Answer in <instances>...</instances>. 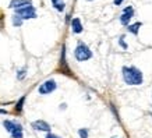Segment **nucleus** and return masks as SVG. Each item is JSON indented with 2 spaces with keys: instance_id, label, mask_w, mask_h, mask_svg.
Masks as SVG:
<instances>
[{
  "instance_id": "423d86ee",
  "label": "nucleus",
  "mask_w": 152,
  "mask_h": 138,
  "mask_svg": "<svg viewBox=\"0 0 152 138\" xmlns=\"http://www.w3.org/2000/svg\"><path fill=\"white\" fill-rule=\"evenodd\" d=\"M31 127H32L34 130H37V131H46V133L50 131V126H49V123H46L45 120L32 121V123H31Z\"/></svg>"
},
{
  "instance_id": "0eeeda50",
  "label": "nucleus",
  "mask_w": 152,
  "mask_h": 138,
  "mask_svg": "<svg viewBox=\"0 0 152 138\" xmlns=\"http://www.w3.org/2000/svg\"><path fill=\"white\" fill-rule=\"evenodd\" d=\"M27 6H32V1L31 0H11L9 7L14 10H18L23 9V7H27Z\"/></svg>"
},
{
  "instance_id": "dca6fc26",
  "label": "nucleus",
  "mask_w": 152,
  "mask_h": 138,
  "mask_svg": "<svg viewBox=\"0 0 152 138\" xmlns=\"http://www.w3.org/2000/svg\"><path fill=\"white\" fill-rule=\"evenodd\" d=\"M25 75H27V69H25V67L17 71V78H18L20 81H21V80H24V78H25Z\"/></svg>"
},
{
  "instance_id": "f257e3e1",
  "label": "nucleus",
  "mask_w": 152,
  "mask_h": 138,
  "mask_svg": "<svg viewBox=\"0 0 152 138\" xmlns=\"http://www.w3.org/2000/svg\"><path fill=\"white\" fill-rule=\"evenodd\" d=\"M121 71H123V78H124L126 84H129V85H141L142 84V73L137 67L124 66Z\"/></svg>"
},
{
  "instance_id": "2eb2a0df",
  "label": "nucleus",
  "mask_w": 152,
  "mask_h": 138,
  "mask_svg": "<svg viewBox=\"0 0 152 138\" xmlns=\"http://www.w3.org/2000/svg\"><path fill=\"white\" fill-rule=\"evenodd\" d=\"M21 24H23V18L18 17L17 14H14L13 15V25L14 27H21Z\"/></svg>"
},
{
  "instance_id": "6e6552de",
  "label": "nucleus",
  "mask_w": 152,
  "mask_h": 138,
  "mask_svg": "<svg viewBox=\"0 0 152 138\" xmlns=\"http://www.w3.org/2000/svg\"><path fill=\"white\" fill-rule=\"evenodd\" d=\"M60 70H61V71H64V74H67V75H73V74H71V71H70V69H69V66H67V63H66V46H63V47H61Z\"/></svg>"
},
{
  "instance_id": "9b49d317",
  "label": "nucleus",
  "mask_w": 152,
  "mask_h": 138,
  "mask_svg": "<svg viewBox=\"0 0 152 138\" xmlns=\"http://www.w3.org/2000/svg\"><path fill=\"white\" fill-rule=\"evenodd\" d=\"M24 103H25V95H24V96H21V98H20V99H18V102L15 103V112H17V113H21V112H23Z\"/></svg>"
},
{
  "instance_id": "f3484780",
  "label": "nucleus",
  "mask_w": 152,
  "mask_h": 138,
  "mask_svg": "<svg viewBox=\"0 0 152 138\" xmlns=\"http://www.w3.org/2000/svg\"><path fill=\"white\" fill-rule=\"evenodd\" d=\"M78 135L81 138H88V129H80L78 130Z\"/></svg>"
},
{
  "instance_id": "f8f14e48",
  "label": "nucleus",
  "mask_w": 152,
  "mask_h": 138,
  "mask_svg": "<svg viewBox=\"0 0 152 138\" xmlns=\"http://www.w3.org/2000/svg\"><path fill=\"white\" fill-rule=\"evenodd\" d=\"M141 25H142L141 23H135V24H133V25H129V28H127V29H129L131 34L137 35V34H138V31H140V28H141Z\"/></svg>"
},
{
  "instance_id": "7ed1b4c3",
  "label": "nucleus",
  "mask_w": 152,
  "mask_h": 138,
  "mask_svg": "<svg viewBox=\"0 0 152 138\" xmlns=\"http://www.w3.org/2000/svg\"><path fill=\"white\" fill-rule=\"evenodd\" d=\"M15 14L21 17L24 20H31V18H35L37 17V11L34 9V6H27V7H23V9H18L15 10Z\"/></svg>"
},
{
  "instance_id": "1a4fd4ad",
  "label": "nucleus",
  "mask_w": 152,
  "mask_h": 138,
  "mask_svg": "<svg viewBox=\"0 0 152 138\" xmlns=\"http://www.w3.org/2000/svg\"><path fill=\"white\" fill-rule=\"evenodd\" d=\"M11 137L13 138H23V126L20 124V123H17L15 121V124H14V129L11 130Z\"/></svg>"
},
{
  "instance_id": "9d476101",
  "label": "nucleus",
  "mask_w": 152,
  "mask_h": 138,
  "mask_svg": "<svg viewBox=\"0 0 152 138\" xmlns=\"http://www.w3.org/2000/svg\"><path fill=\"white\" fill-rule=\"evenodd\" d=\"M71 28H73L74 34H81L83 32V24H81L80 18H73V21H71Z\"/></svg>"
},
{
  "instance_id": "393cba45",
  "label": "nucleus",
  "mask_w": 152,
  "mask_h": 138,
  "mask_svg": "<svg viewBox=\"0 0 152 138\" xmlns=\"http://www.w3.org/2000/svg\"><path fill=\"white\" fill-rule=\"evenodd\" d=\"M151 116H152V113H151Z\"/></svg>"
},
{
  "instance_id": "5701e85b",
  "label": "nucleus",
  "mask_w": 152,
  "mask_h": 138,
  "mask_svg": "<svg viewBox=\"0 0 152 138\" xmlns=\"http://www.w3.org/2000/svg\"><path fill=\"white\" fill-rule=\"evenodd\" d=\"M88 1H92V0H88Z\"/></svg>"
},
{
  "instance_id": "a211bd4d",
  "label": "nucleus",
  "mask_w": 152,
  "mask_h": 138,
  "mask_svg": "<svg viewBox=\"0 0 152 138\" xmlns=\"http://www.w3.org/2000/svg\"><path fill=\"white\" fill-rule=\"evenodd\" d=\"M119 43H120V46H121L123 49H127V47H129V46H127V43L124 42V37L120 38V39H119Z\"/></svg>"
},
{
  "instance_id": "6ab92c4d",
  "label": "nucleus",
  "mask_w": 152,
  "mask_h": 138,
  "mask_svg": "<svg viewBox=\"0 0 152 138\" xmlns=\"http://www.w3.org/2000/svg\"><path fill=\"white\" fill-rule=\"evenodd\" d=\"M46 138H60V137H57V135H55V134H52V133H49L46 135Z\"/></svg>"
},
{
  "instance_id": "4468645a",
  "label": "nucleus",
  "mask_w": 152,
  "mask_h": 138,
  "mask_svg": "<svg viewBox=\"0 0 152 138\" xmlns=\"http://www.w3.org/2000/svg\"><path fill=\"white\" fill-rule=\"evenodd\" d=\"M14 124H15V121H13V120H4L3 121V126H4V129L9 131V133H11V130L14 129Z\"/></svg>"
},
{
  "instance_id": "20e7f679",
  "label": "nucleus",
  "mask_w": 152,
  "mask_h": 138,
  "mask_svg": "<svg viewBox=\"0 0 152 138\" xmlns=\"http://www.w3.org/2000/svg\"><path fill=\"white\" fill-rule=\"evenodd\" d=\"M57 88V84H56L55 80H48L43 84H41V87L38 88V91L41 95H48V93H52Z\"/></svg>"
},
{
  "instance_id": "aec40b11",
  "label": "nucleus",
  "mask_w": 152,
  "mask_h": 138,
  "mask_svg": "<svg viewBox=\"0 0 152 138\" xmlns=\"http://www.w3.org/2000/svg\"><path fill=\"white\" fill-rule=\"evenodd\" d=\"M113 3H115V6H120L121 3H123V0H115Z\"/></svg>"
},
{
  "instance_id": "f03ea898",
  "label": "nucleus",
  "mask_w": 152,
  "mask_h": 138,
  "mask_svg": "<svg viewBox=\"0 0 152 138\" xmlns=\"http://www.w3.org/2000/svg\"><path fill=\"white\" fill-rule=\"evenodd\" d=\"M74 56H75V59L78 61H85V60L92 57V52L84 42H78V45H77L75 50H74Z\"/></svg>"
},
{
  "instance_id": "412c9836",
  "label": "nucleus",
  "mask_w": 152,
  "mask_h": 138,
  "mask_svg": "<svg viewBox=\"0 0 152 138\" xmlns=\"http://www.w3.org/2000/svg\"><path fill=\"white\" fill-rule=\"evenodd\" d=\"M0 115H7V110L6 109H0Z\"/></svg>"
},
{
  "instance_id": "ddd939ff",
  "label": "nucleus",
  "mask_w": 152,
  "mask_h": 138,
  "mask_svg": "<svg viewBox=\"0 0 152 138\" xmlns=\"http://www.w3.org/2000/svg\"><path fill=\"white\" fill-rule=\"evenodd\" d=\"M52 3H53V6H55V9L57 11H63L66 7L64 1H61V0H52Z\"/></svg>"
},
{
  "instance_id": "39448f33",
  "label": "nucleus",
  "mask_w": 152,
  "mask_h": 138,
  "mask_svg": "<svg viewBox=\"0 0 152 138\" xmlns=\"http://www.w3.org/2000/svg\"><path fill=\"white\" fill-rule=\"evenodd\" d=\"M134 15V9L131 7V6H129V7H126L124 11H123V14H121V17H120V23L123 24V25H129L130 20L133 18Z\"/></svg>"
},
{
  "instance_id": "b1692460",
  "label": "nucleus",
  "mask_w": 152,
  "mask_h": 138,
  "mask_svg": "<svg viewBox=\"0 0 152 138\" xmlns=\"http://www.w3.org/2000/svg\"><path fill=\"white\" fill-rule=\"evenodd\" d=\"M113 138H116V137H113Z\"/></svg>"
},
{
  "instance_id": "4be33fe9",
  "label": "nucleus",
  "mask_w": 152,
  "mask_h": 138,
  "mask_svg": "<svg viewBox=\"0 0 152 138\" xmlns=\"http://www.w3.org/2000/svg\"><path fill=\"white\" fill-rule=\"evenodd\" d=\"M66 106H67L66 103H61V105H60V109H61V110H64V109H66Z\"/></svg>"
}]
</instances>
